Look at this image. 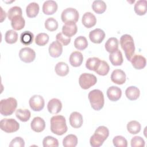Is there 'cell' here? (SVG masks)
<instances>
[{
    "label": "cell",
    "instance_id": "6da1fadb",
    "mask_svg": "<svg viewBox=\"0 0 147 147\" xmlns=\"http://www.w3.org/2000/svg\"><path fill=\"white\" fill-rule=\"evenodd\" d=\"M51 130L58 136L65 133L68 130L65 118L63 115H54L51 119Z\"/></svg>",
    "mask_w": 147,
    "mask_h": 147
},
{
    "label": "cell",
    "instance_id": "7a4b0ae2",
    "mask_svg": "<svg viewBox=\"0 0 147 147\" xmlns=\"http://www.w3.org/2000/svg\"><path fill=\"white\" fill-rule=\"evenodd\" d=\"M120 44L124 51L126 59L130 61L135 51V45L133 37L127 34L122 35L120 38Z\"/></svg>",
    "mask_w": 147,
    "mask_h": 147
},
{
    "label": "cell",
    "instance_id": "3957f363",
    "mask_svg": "<svg viewBox=\"0 0 147 147\" xmlns=\"http://www.w3.org/2000/svg\"><path fill=\"white\" fill-rule=\"evenodd\" d=\"M88 98L90 102L91 107L96 111L101 110L105 103L104 95L103 92L98 89L91 91L88 95Z\"/></svg>",
    "mask_w": 147,
    "mask_h": 147
},
{
    "label": "cell",
    "instance_id": "277c9868",
    "mask_svg": "<svg viewBox=\"0 0 147 147\" xmlns=\"http://www.w3.org/2000/svg\"><path fill=\"white\" fill-rule=\"evenodd\" d=\"M17 107V100L12 97L2 99L0 102V113L2 115H11Z\"/></svg>",
    "mask_w": 147,
    "mask_h": 147
},
{
    "label": "cell",
    "instance_id": "5b68a950",
    "mask_svg": "<svg viewBox=\"0 0 147 147\" xmlns=\"http://www.w3.org/2000/svg\"><path fill=\"white\" fill-rule=\"evenodd\" d=\"M0 127L5 132L11 133L19 129L20 124L13 118H4L0 122Z\"/></svg>",
    "mask_w": 147,
    "mask_h": 147
},
{
    "label": "cell",
    "instance_id": "8992f818",
    "mask_svg": "<svg viewBox=\"0 0 147 147\" xmlns=\"http://www.w3.org/2000/svg\"><path fill=\"white\" fill-rule=\"evenodd\" d=\"M97 82L96 77L91 74L83 73L81 74L79 78V84L83 89L87 90L93 86Z\"/></svg>",
    "mask_w": 147,
    "mask_h": 147
},
{
    "label": "cell",
    "instance_id": "52a82bcc",
    "mask_svg": "<svg viewBox=\"0 0 147 147\" xmlns=\"http://www.w3.org/2000/svg\"><path fill=\"white\" fill-rule=\"evenodd\" d=\"M79 17V14L78 10L72 7H68L64 9L61 14V18L63 22H78Z\"/></svg>",
    "mask_w": 147,
    "mask_h": 147
},
{
    "label": "cell",
    "instance_id": "ba28073f",
    "mask_svg": "<svg viewBox=\"0 0 147 147\" xmlns=\"http://www.w3.org/2000/svg\"><path fill=\"white\" fill-rule=\"evenodd\" d=\"M19 57L21 60L25 63H31L36 58V52L29 47H24L20 49Z\"/></svg>",
    "mask_w": 147,
    "mask_h": 147
},
{
    "label": "cell",
    "instance_id": "9c48e42d",
    "mask_svg": "<svg viewBox=\"0 0 147 147\" xmlns=\"http://www.w3.org/2000/svg\"><path fill=\"white\" fill-rule=\"evenodd\" d=\"M29 106L31 109L34 111H40L43 109L45 101L42 96L39 95H34L29 99Z\"/></svg>",
    "mask_w": 147,
    "mask_h": 147
},
{
    "label": "cell",
    "instance_id": "30bf717a",
    "mask_svg": "<svg viewBox=\"0 0 147 147\" xmlns=\"http://www.w3.org/2000/svg\"><path fill=\"white\" fill-rule=\"evenodd\" d=\"M105 37V32L99 28H96L91 31L89 33L90 40L95 44L101 43Z\"/></svg>",
    "mask_w": 147,
    "mask_h": 147
},
{
    "label": "cell",
    "instance_id": "8fae6325",
    "mask_svg": "<svg viewBox=\"0 0 147 147\" xmlns=\"http://www.w3.org/2000/svg\"><path fill=\"white\" fill-rule=\"evenodd\" d=\"M48 51L50 56L52 57H58L63 52L62 44L57 40L54 41L49 45Z\"/></svg>",
    "mask_w": 147,
    "mask_h": 147
},
{
    "label": "cell",
    "instance_id": "7c38bea8",
    "mask_svg": "<svg viewBox=\"0 0 147 147\" xmlns=\"http://www.w3.org/2000/svg\"><path fill=\"white\" fill-rule=\"evenodd\" d=\"M111 80L117 84H122L126 82V74L122 69H115L111 73Z\"/></svg>",
    "mask_w": 147,
    "mask_h": 147
},
{
    "label": "cell",
    "instance_id": "4fadbf2b",
    "mask_svg": "<svg viewBox=\"0 0 147 147\" xmlns=\"http://www.w3.org/2000/svg\"><path fill=\"white\" fill-rule=\"evenodd\" d=\"M47 109L50 113L53 114H57L61 110L62 103L59 99L52 98L48 102Z\"/></svg>",
    "mask_w": 147,
    "mask_h": 147
},
{
    "label": "cell",
    "instance_id": "5bb4252c",
    "mask_svg": "<svg viewBox=\"0 0 147 147\" xmlns=\"http://www.w3.org/2000/svg\"><path fill=\"white\" fill-rule=\"evenodd\" d=\"M69 123L74 128H79L82 126L83 119L82 115L76 111L72 112L69 118Z\"/></svg>",
    "mask_w": 147,
    "mask_h": 147
},
{
    "label": "cell",
    "instance_id": "9a60e30c",
    "mask_svg": "<svg viewBox=\"0 0 147 147\" xmlns=\"http://www.w3.org/2000/svg\"><path fill=\"white\" fill-rule=\"evenodd\" d=\"M130 61L133 67L137 69H141L144 68L146 64L145 57L140 55H135L133 56Z\"/></svg>",
    "mask_w": 147,
    "mask_h": 147
},
{
    "label": "cell",
    "instance_id": "2e32d148",
    "mask_svg": "<svg viewBox=\"0 0 147 147\" xmlns=\"http://www.w3.org/2000/svg\"><path fill=\"white\" fill-rule=\"evenodd\" d=\"M32 129L37 133L42 131L45 128V121L40 117H34L30 123Z\"/></svg>",
    "mask_w": 147,
    "mask_h": 147
},
{
    "label": "cell",
    "instance_id": "e0dca14e",
    "mask_svg": "<svg viewBox=\"0 0 147 147\" xmlns=\"http://www.w3.org/2000/svg\"><path fill=\"white\" fill-rule=\"evenodd\" d=\"M57 10V4L53 0H48L44 2L42 5V11L47 15L53 14Z\"/></svg>",
    "mask_w": 147,
    "mask_h": 147
},
{
    "label": "cell",
    "instance_id": "ac0fdd59",
    "mask_svg": "<svg viewBox=\"0 0 147 147\" xmlns=\"http://www.w3.org/2000/svg\"><path fill=\"white\" fill-rule=\"evenodd\" d=\"M107 96L108 98L113 102L119 100L122 95V91L120 88L117 86H111L107 90Z\"/></svg>",
    "mask_w": 147,
    "mask_h": 147
},
{
    "label": "cell",
    "instance_id": "d6986e66",
    "mask_svg": "<svg viewBox=\"0 0 147 147\" xmlns=\"http://www.w3.org/2000/svg\"><path fill=\"white\" fill-rule=\"evenodd\" d=\"M78 31V27L76 23L67 22L62 27V33L66 36L71 37L74 36Z\"/></svg>",
    "mask_w": 147,
    "mask_h": 147
},
{
    "label": "cell",
    "instance_id": "ffe728a7",
    "mask_svg": "<svg viewBox=\"0 0 147 147\" xmlns=\"http://www.w3.org/2000/svg\"><path fill=\"white\" fill-rule=\"evenodd\" d=\"M82 22L86 28H91L96 24V18L92 13L86 12L82 17Z\"/></svg>",
    "mask_w": 147,
    "mask_h": 147
},
{
    "label": "cell",
    "instance_id": "44dd1931",
    "mask_svg": "<svg viewBox=\"0 0 147 147\" xmlns=\"http://www.w3.org/2000/svg\"><path fill=\"white\" fill-rule=\"evenodd\" d=\"M69 61L72 66L74 67H79L83 61V56L82 53L79 51L73 52L70 55Z\"/></svg>",
    "mask_w": 147,
    "mask_h": 147
},
{
    "label": "cell",
    "instance_id": "7402d4cb",
    "mask_svg": "<svg viewBox=\"0 0 147 147\" xmlns=\"http://www.w3.org/2000/svg\"><path fill=\"white\" fill-rule=\"evenodd\" d=\"M109 60L113 65H121L123 63V56L121 51L117 49L111 53L109 55Z\"/></svg>",
    "mask_w": 147,
    "mask_h": 147
},
{
    "label": "cell",
    "instance_id": "603a6c76",
    "mask_svg": "<svg viewBox=\"0 0 147 147\" xmlns=\"http://www.w3.org/2000/svg\"><path fill=\"white\" fill-rule=\"evenodd\" d=\"M39 5L37 3L33 2L30 3L26 8V16L29 18H33L37 16L39 12Z\"/></svg>",
    "mask_w": 147,
    "mask_h": 147
},
{
    "label": "cell",
    "instance_id": "cb8c5ba5",
    "mask_svg": "<svg viewBox=\"0 0 147 147\" xmlns=\"http://www.w3.org/2000/svg\"><path fill=\"white\" fill-rule=\"evenodd\" d=\"M140 90L135 86H130L125 90L126 96L130 100H134L140 96Z\"/></svg>",
    "mask_w": 147,
    "mask_h": 147
},
{
    "label": "cell",
    "instance_id": "d4e9b609",
    "mask_svg": "<svg viewBox=\"0 0 147 147\" xmlns=\"http://www.w3.org/2000/svg\"><path fill=\"white\" fill-rule=\"evenodd\" d=\"M25 21L22 16H17L11 20V25L16 30H20L24 28Z\"/></svg>",
    "mask_w": 147,
    "mask_h": 147
},
{
    "label": "cell",
    "instance_id": "484cf974",
    "mask_svg": "<svg viewBox=\"0 0 147 147\" xmlns=\"http://www.w3.org/2000/svg\"><path fill=\"white\" fill-rule=\"evenodd\" d=\"M55 71L57 75L64 76L69 72V67L68 64L64 62H59L55 65Z\"/></svg>",
    "mask_w": 147,
    "mask_h": 147
},
{
    "label": "cell",
    "instance_id": "4316f807",
    "mask_svg": "<svg viewBox=\"0 0 147 147\" xmlns=\"http://www.w3.org/2000/svg\"><path fill=\"white\" fill-rule=\"evenodd\" d=\"M119 42L117 38L115 37H110L109 38L105 43V48L106 50L109 52L111 53L118 48Z\"/></svg>",
    "mask_w": 147,
    "mask_h": 147
},
{
    "label": "cell",
    "instance_id": "83f0119b",
    "mask_svg": "<svg viewBox=\"0 0 147 147\" xmlns=\"http://www.w3.org/2000/svg\"><path fill=\"white\" fill-rule=\"evenodd\" d=\"M134 10L135 13L139 15L142 16L146 13V0H139L136 2L134 5Z\"/></svg>",
    "mask_w": 147,
    "mask_h": 147
},
{
    "label": "cell",
    "instance_id": "f1b7e54d",
    "mask_svg": "<svg viewBox=\"0 0 147 147\" xmlns=\"http://www.w3.org/2000/svg\"><path fill=\"white\" fill-rule=\"evenodd\" d=\"M78 144V138L74 134H68L63 140V145L64 147H75Z\"/></svg>",
    "mask_w": 147,
    "mask_h": 147
},
{
    "label": "cell",
    "instance_id": "f546056e",
    "mask_svg": "<svg viewBox=\"0 0 147 147\" xmlns=\"http://www.w3.org/2000/svg\"><path fill=\"white\" fill-rule=\"evenodd\" d=\"M92 8L97 14H102L106 10V4L102 0H96L92 2Z\"/></svg>",
    "mask_w": 147,
    "mask_h": 147
},
{
    "label": "cell",
    "instance_id": "4dcf8cb0",
    "mask_svg": "<svg viewBox=\"0 0 147 147\" xmlns=\"http://www.w3.org/2000/svg\"><path fill=\"white\" fill-rule=\"evenodd\" d=\"M30 111L28 109H19L16 111V116L22 122H26L30 118Z\"/></svg>",
    "mask_w": 147,
    "mask_h": 147
},
{
    "label": "cell",
    "instance_id": "1f68e13d",
    "mask_svg": "<svg viewBox=\"0 0 147 147\" xmlns=\"http://www.w3.org/2000/svg\"><path fill=\"white\" fill-rule=\"evenodd\" d=\"M101 60L96 57L88 58L86 63V67L91 71H95L100 64Z\"/></svg>",
    "mask_w": 147,
    "mask_h": 147
},
{
    "label": "cell",
    "instance_id": "d6a6232c",
    "mask_svg": "<svg viewBox=\"0 0 147 147\" xmlns=\"http://www.w3.org/2000/svg\"><path fill=\"white\" fill-rule=\"evenodd\" d=\"M75 47L80 51L85 49L88 46V41L84 36H80L76 37L74 41Z\"/></svg>",
    "mask_w": 147,
    "mask_h": 147
},
{
    "label": "cell",
    "instance_id": "836d02e7",
    "mask_svg": "<svg viewBox=\"0 0 147 147\" xmlns=\"http://www.w3.org/2000/svg\"><path fill=\"white\" fill-rule=\"evenodd\" d=\"M34 38L33 34L30 31H25L20 35V41L25 45H28L32 43Z\"/></svg>",
    "mask_w": 147,
    "mask_h": 147
},
{
    "label": "cell",
    "instance_id": "e575fe53",
    "mask_svg": "<svg viewBox=\"0 0 147 147\" xmlns=\"http://www.w3.org/2000/svg\"><path fill=\"white\" fill-rule=\"evenodd\" d=\"M141 129V124L137 121H131L127 124V130L130 134H137L140 131Z\"/></svg>",
    "mask_w": 147,
    "mask_h": 147
},
{
    "label": "cell",
    "instance_id": "d590c367",
    "mask_svg": "<svg viewBox=\"0 0 147 147\" xmlns=\"http://www.w3.org/2000/svg\"><path fill=\"white\" fill-rule=\"evenodd\" d=\"M94 134L105 141L109 136V130L107 127L100 126L95 130Z\"/></svg>",
    "mask_w": 147,
    "mask_h": 147
},
{
    "label": "cell",
    "instance_id": "8d00e7d4",
    "mask_svg": "<svg viewBox=\"0 0 147 147\" xmlns=\"http://www.w3.org/2000/svg\"><path fill=\"white\" fill-rule=\"evenodd\" d=\"M5 40L8 44H14L18 40V34L14 30H9L5 33Z\"/></svg>",
    "mask_w": 147,
    "mask_h": 147
},
{
    "label": "cell",
    "instance_id": "74e56055",
    "mask_svg": "<svg viewBox=\"0 0 147 147\" xmlns=\"http://www.w3.org/2000/svg\"><path fill=\"white\" fill-rule=\"evenodd\" d=\"M109 70L110 67L108 63L104 60H101L99 65L95 72L99 75L105 76L109 73Z\"/></svg>",
    "mask_w": 147,
    "mask_h": 147
},
{
    "label": "cell",
    "instance_id": "f35d334b",
    "mask_svg": "<svg viewBox=\"0 0 147 147\" xmlns=\"http://www.w3.org/2000/svg\"><path fill=\"white\" fill-rule=\"evenodd\" d=\"M42 145L44 147H57L59 146V141L55 137L48 136L43 139Z\"/></svg>",
    "mask_w": 147,
    "mask_h": 147
},
{
    "label": "cell",
    "instance_id": "ab89813d",
    "mask_svg": "<svg viewBox=\"0 0 147 147\" xmlns=\"http://www.w3.org/2000/svg\"><path fill=\"white\" fill-rule=\"evenodd\" d=\"M49 36L45 33H38L35 38V43L39 46H44L46 45L49 41Z\"/></svg>",
    "mask_w": 147,
    "mask_h": 147
},
{
    "label": "cell",
    "instance_id": "60d3db41",
    "mask_svg": "<svg viewBox=\"0 0 147 147\" xmlns=\"http://www.w3.org/2000/svg\"><path fill=\"white\" fill-rule=\"evenodd\" d=\"M45 27L49 31H55L58 28V22L53 17L48 18L45 21Z\"/></svg>",
    "mask_w": 147,
    "mask_h": 147
},
{
    "label": "cell",
    "instance_id": "b9f144b4",
    "mask_svg": "<svg viewBox=\"0 0 147 147\" xmlns=\"http://www.w3.org/2000/svg\"><path fill=\"white\" fill-rule=\"evenodd\" d=\"M113 145L116 147H127V141L126 139L121 136H117L113 140Z\"/></svg>",
    "mask_w": 147,
    "mask_h": 147
},
{
    "label": "cell",
    "instance_id": "7bdbcfd3",
    "mask_svg": "<svg viewBox=\"0 0 147 147\" xmlns=\"http://www.w3.org/2000/svg\"><path fill=\"white\" fill-rule=\"evenodd\" d=\"M22 11L21 8L17 6L11 7L7 11V17L10 20H11L17 16H22Z\"/></svg>",
    "mask_w": 147,
    "mask_h": 147
},
{
    "label": "cell",
    "instance_id": "ee69618b",
    "mask_svg": "<svg viewBox=\"0 0 147 147\" xmlns=\"http://www.w3.org/2000/svg\"><path fill=\"white\" fill-rule=\"evenodd\" d=\"M131 147H144L145 146V141L140 136H135L131 140Z\"/></svg>",
    "mask_w": 147,
    "mask_h": 147
},
{
    "label": "cell",
    "instance_id": "f6af8a7d",
    "mask_svg": "<svg viewBox=\"0 0 147 147\" xmlns=\"http://www.w3.org/2000/svg\"><path fill=\"white\" fill-rule=\"evenodd\" d=\"M56 40L63 45H67L71 42V37L65 36L62 32L57 33L56 36Z\"/></svg>",
    "mask_w": 147,
    "mask_h": 147
},
{
    "label": "cell",
    "instance_id": "bcb514c9",
    "mask_svg": "<svg viewBox=\"0 0 147 147\" xmlns=\"http://www.w3.org/2000/svg\"><path fill=\"white\" fill-rule=\"evenodd\" d=\"M104 141L102 140L101 138H99L95 134H93L90 140V143L91 146L92 147H99L102 145Z\"/></svg>",
    "mask_w": 147,
    "mask_h": 147
},
{
    "label": "cell",
    "instance_id": "7dc6e473",
    "mask_svg": "<svg viewBox=\"0 0 147 147\" xmlns=\"http://www.w3.org/2000/svg\"><path fill=\"white\" fill-rule=\"evenodd\" d=\"M25 146V141L21 137H17L13 139L10 144V147H24Z\"/></svg>",
    "mask_w": 147,
    "mask_h": 147
},
{
    "label": "cell",
    "instance_id": "c3c4849f",
    "mask_svg": "<svg viewBox=\"0 0 147 147\" xmlns=\"http://www.w3.org/2000/svg\"><path fill=\"white\" fill-rule=\"evenodd\" d=\"M6 16V14L5 11H3V13H2V15H1V22H2V21H3V20L5 19Z\"/></svg>",
    "mask_w": 147,
    "mask_h": 147
}]
</instances>
